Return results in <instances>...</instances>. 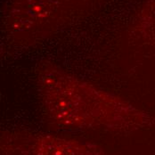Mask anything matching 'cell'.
Wrapping results in <instances>:
<instances>
[{"label": "cell", "mask_w": 155, "mask_h": 155, "mask_svg": "<svg viewBox=\"0 0 155 155\" xmlns=\"http://www.w3.org/2000/svg\"><path fill=\"white\" fill-rule=\"evenodd\" d=\"M37 87L47 116L66 127L137 130L154 123L148 112L52 62L39 65Z\"/></svg>", "instance_id": "1"}, {"label": "cell", "mask_w": 155, "mask_h": 155, "mask_svg": "<svg viewBox=\"0 0 155 155\" xmlns=\"http://www.w3.org/2000/svg\"><path fill=\"white\" fill-rule=\"evenodd\" d=\"M69 0H14L7 28L18 38L33 40L55 28L68 12Z\"/></svg>", "instance_id": "3"}, {"label": "cell", "mask_w": 155, "mask_h": 155, "mask_svg": "<svg viewBox=\"0 0 155 155\" xmlns=\"http://www.w3.org/2000/svg\"><path fill=\"white\" fill-rule=\"evenodd\" d=\"M0 155H107L97 143L25 130L1 132Z\"/></svg>", "instance_id": "2"}, {"label": "cell", "mask_w": 155, "mask_h": 155, "mask_svg": "<svg viewBox=\"0 0 155 155\" xmlns=\"http://www.w3.org/2000/svg\"><path fill=\"white\" fill-rule=\"evenodd\" d=\"M143 21L150 29H155V0H149L143 13Z\"/></svg>", "instance_id": "4"}]
</instances>
